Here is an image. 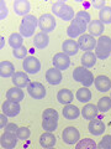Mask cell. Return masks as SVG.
Wrapping results in <instances>:
<instances>
[{
	"label": "cell",
	"mask_w": 111,
	"mask_h": 149,
	"mask_svg": "<svg viewBox=\"0 0 111 149\" xmlns=\"http://www.w3.org/2000/svg\"><path fill=\"white\" fill-rule=\"evenodd\" d=\"M38 26V19H37L35 15H26L24 16V19L21 20L20 27H18V31L22 35V37H32V35H35L36 27Z\"/></svg>",
	"instance_id": "cell-1"
},
{
	"label": "cell",
	"mask_w": 111,
	"mask_h": 149,
	"mask_svg": "<svg viewBox=\"0 0 111 149\" xmlns=\"http://www.w3.org/2000/svg\"><path fill=\"white\" fill-rule=\"evenodd\" d=\"M58 112L53 108H47L42 113V128L46 132L53 133L58 127Z\"/></svg>",
	"instance_id": "cell-2"
},
{
	"label": "cell",
	"mask_w": 111,
	"mask_h": 149,
	"mask_svg": "<svg viewBox=\"0 0 111 149\" xmlns=\"http://www.w3.org/2000/svg\"><path fill=\"white\" fill-rule=\"evenodd\" d=\"M52 13L56 16L61 17L63 21H72L75 17V13L72 6H69L68 4L64 1H57L52 5Z\"/></svg>",
	"instance_id": "cell-3"
},
{
	"label": "cell",
	"mask_w": 111,
	"mask_h": 149,
	"mask_svg": "<svg viewBox=\"0 0 111 149\" xmlns=\"http://www.w3.org/2000/svg\"><path fill=\"white\" fill-rule=\"evenodd\" d=\"M73 80L75 82L82 83L84 87H90L94 83V74L91 73L90 70H88L83 66H78L73 71Z\"/></svg>",
	"instance_id": "cell-4"
},
{
	"label": "cell",
	"mask_w": 111,
	"mask_h": 149,
	"mask_svg": "<svg viewBox=\"0 0 111 149\" xmlns=\"http://www.w3.org/2000/svg\"><path fill=\"white\" fill-rule=\"evenodd\" d=\"M95 55L100 60H106L111 56V37L109 36H100L96 40L95 46Z\"/></svg>",
	"instance_id": "cell-5"
},
{
	"label": "cell",
	"mask_w": 111,
	"mask_h": 149,
	"mask_svg": "<svg viewBox=\"0 0 111 149\" xmlns=\"http://www.w3.org/2000/svg\"><path fill=\"white\" fill-rule=\"evenodd\" d=\"M88 30V24L84 21L79 20V19L74 17L71 21V25L67 27V35L69 39H77L80 37L82 35H84V32Z\"/></svg>",
	"instance_id": "cell-6"
},
{
	"label": "cell",
	"mask_w": 111,
	"mask_h": 149,
	"mask_svg": "<svg viewBox=\"0 0 111 149\" xmlns=\"http://www.w3.org/2000/svg\"><path fill=\"white\" fill-rule=\"evenodd\" d=\"M38 27L41 32H45V34H48V32H52L56 29V19L52 14H43L41 15V17L38 19Z\"/></svg>",
	"instance_id": "cell-7"
},
{
	"label": "cell",
	"mask_w": 111,
	"mask_h": 149,
	"mask_svg": "<svg viewBox=\"0 0 111 149\" xmlns=\"http://www.w3.org/2000/svg\"><path fill=\"white\" fill-rule=\"evenodd\" d=\"M22 68H24V72L26 73L36 74L41 71V62L35 56H27L24 61H22Z\"/></svg>",
	"instance_id": "cell-8"
},
{
	"label": "cell",
	"mask_w": 111,
	"mask_h": 149,
	"mask_svg": "<svg viewBox=\"0 0 111 149\" xmlns=\"http://www.w3.org/2000/svg\"><path fill=\"white\" fill-rule=\"evenodd\" d=\"M27 92L34 100H42L46 97V87L40 82H31L27 87Z\"/></svg>",
	"instance_id": "cell-9"
},
{
	"label": "cell",
	"mask_w": 111,
	"mask_h": 149,
	"mask_svg": "<svg viewBox=\"0 0 111 149\" xmlns=\"http://www.w3.org/2000/svg\"><path fill=\"white\" fill-rule=\"evenodd\" d=\"M53 66L59 70V71H64V70H68L69 66H71V58L69 56H67L64 52H58L53 56L52 58Z\"/></svg>",
	"instance_id": "cell-10"
},
{
	"label": "cell",
	"mask_w": 111,
	"mask_h": 149,
	"mask_svg": "<svg viewBox=\"0 0 111 149\" xmlns=\"http://www.w3.org/2000/svg\"><path fill=\"white\" fill-rule=\"evenodd\" d=\"M78 45H79V47L83 51H85V52H91V50H95L96 40L94 39V36H91L90 34H84L78 39Z\"/></svg>",
	"instance_id": "cell-11"
},
{
	"label": "cell",
	"mask_w": 111,
	"mask_h": 149,
	"mask_svg": "<svg viewBox=\"0 0 111 149\" xmlns=\"http://www.w3.org/2000/svg\"><path fill=\"white\" fill-rule=\"evenodd\" d=\"M62 139L66 144H75L80 141V134L77 128L67 127L62 133Z\"/></svg>",
	"instance_id": "cell-12"
},
{
	"label": "cell",
	"mask_w": 111,
	"mask_h": 149,
	"mask_svg": "<svg viewBox=\"0 0 111 149\" xmlns=\"http://www.w3.org/2000/svg\"><path fill=\"white\" fill-rule=\"evenodd\" d=\"M1 111H3L1 113L8 116V117H16V116L20 113L21 107H20V104H18V103H16V102L6 100L3 103V106H1Z\"/></svg>",
	"instance_id": "cell-13"
},
{
	"label": "cell",
	"mask_w": 111,
	"mask_h": 149,
	"mask_svg": "<svg viewBox=\"0 0 111 149\" xmlns=\"http://www.w3.org/2000/svg\"><path fill=\"white\" fill-rule=\"evenodd\" d=\"M18 138L15 133L10 132H4L1 138H0V144L4 149H14L16 147Z\"/></svg>",
	"instance_id": "cell-14"
},
{
	"label": "cell",
	"mask_w": 111,
	"mask_h": 149,
	"mask_svg": "<svg viewBox=\"0 0 111 149\" xmlns=\"http://www.w3.org/2000/svg\"><path fill=\"white\" fill-rule=\"evenodd\" d=\"M46 80L49 85L52 86H57L59 83L62 82L63 80V74H62V71H59L56 67H52L47 70V72H46Z\"/></svg>",
	"instance_id": "cell-15"
},
{
	"label": "cell",
	"mask_w": 111,
	"mask_h": 149,
	"mask_svg": "<svg viewBox=\"0 0 111 149\" xmlns=\"http://www.w3.org/2000/svg\"><path fill=\"white\" fill-rule=\"evenodd\" d=\"M79 45H78V41L75 40H72V39H69V40H64V42L62 45V52H64L67 56H74V55H77L78 52H79Z\"/></svg>",
	"instance_id": "cell-16"
},
{
	"label": "cell",
	"mask_w": 111,
	"mask_h": 149,
	"mask_svg": "<svg viewBox=\"0 0 111 149\" xmlns=\"http://www.w3.org/2000/svg\"><path fill=\"white\" fill-rule=\"evenodd\" d=\"M31 10V4L27 0H16L14 3V11L18 16H26L29 15Z\"/></svg>",
	"instance_id": "cell-17"
},
{
	"label": "cell",
	"mask_w": 111,
	"mask_h": 149,
	"mask_svg": "<svg viewBox=\"0 0 111 149\" xmlns=\"http://www.w3.org/2000/svg\"><path fill=\"white\" fill-rule=\"evenodd\" d=\"M12 83L15 85V87H18L22 90V88H25V87H29L31 82H30V78L26 72H16L12 76Z\"/></svg>",
	"instance_id": "cell-18"
},
{
	"label": "cell",
	"mask_w": 111,
	"mask_h": 149,
	"mask_svg": "<svg viewBox=\"0 0 111 149\" xmlns=\"http://www.w3.org/2000/svg\"><path fill=\"white\" fill-rule=\"evenodd\" d=\"M94 85L96 90L100 92H108L109 90H111V80L108 76H103V74H100V76L95 78Z\"/></svg>",
	"instance_id": "cell-19"
},
{
	"label": "cell",
	"mask_w": 111,
	"mask_h": 149,
	"mask_svg": "<svg viewBox=\"0 0 111 149\" xmlns=\"http://www.w3.org/2000/svg\"><path fill=\"white\" fill-rule=\"evenodd\" d=\"M88 129H89V132L92 134V136H100V134H103L105 132V123L103 120L100 119H92L89 122V125H88Z\"/></svg>",
	"instance_id": "cell-20"
},
{
	"label": "cell",
	"mask_w": 111,
	"mask_h": 149,
	"mask_svg": "<svg viewBox=\"0 0 111 149\" xmlns=\"http://www.w3.org/2000/svg\"><path fill=\"white\" fill-rule=\"evenodd\" d=\"M99 113V109H98V106L92 104V103H88L84 106V108L82 109V116L83 118L86 119V120H92L96 118V116Z\"/></svg>",
	"instance_id": "cell-21"
},
{
	"label": "cell",
	"mask_w": 111,
	"mask_h": 149,
	"mask_svg": "<svg viewBox=\"0 0 111 149\" xmlns=\"http://www.w3.org/2000/svg\"><path fill=\"white\" fill-rule=\"evenodd\" d=\"M49 44V36L48 34H45V32H38L36 34L34 37V46L38 50H43L48 46Z\"/></svg>",
	"instance_id": "cell-22"
},
{
	"label": "cell",
	"mask_w": 111,
	"mask_h": 149,
	"mask_svg": "<svg viewBox=\"0 0 111 149\" xmlns=\"http://www.w3.org/2000/svg\"><path fill=\"white\" fill-rule=\"evenodd\" d=\"M24 98H25L24 91L18 87H11L10 90H8V92H6V100H9V101L20 103Z\"/></svg>",
	"instance_id": "cell-23"
},
{
	"label": "cell",
	"mask_w": 111,
	"mask_h": 149,
	"mask_svg": "<svg viewBox=\"0 0 111 149\" xmlns=\"http://www.w3.org/2000/svg\"><path fill=\"white\" fill-rule=\"evenodd\" d=\"M15 66L10 61H1L0 62V76L1 78H9L15 74Z\"/></svg>",
	"instance_id": "cell-24"
},
{
	"label": "cell",
	"mask_w": 111,
	"mask_h": 149,
	"mask_svg": "<svg viewBox=\"0 0 111 149\" xmlns=\"http://www.w3.org/2000/svg\"><path fill=\"white\" fill-rule=\"evenodd\" d=\"M74 98V95L72 93L71 90H68V88H63V90H59L58 93H57V100L61 104H71L72 101Z\"/></svg>",
	"instance_id": "cell-25"
},
{
	"label": "cell",
	"mask_w": 111,
	"mask_h": 149,
	"mask_svg": "<svg viewBox=\"0 0 111 149\" xmlns=\"http://www.w3.org/2000/svg\"><path fill=\"white\" fill-rule=\"evenodd\" d=\"M62 113L64 118H67L68 120H73V119H77L80 116V111L77 106L67 104V106H64Z\"/></svg>",
	"instance_id": "cell-26"
},
{
	"label": "cell",
	"mask_w": 111,
	"mask_h": 149,
	"mask_svg": "<svg viewBox=\"0 0 111 149\" xmlns=\"http://www.w3.org/2000/svg\"><path fill=\"white\" fill-rule=\"evenodd\" d=\"M104 30V24L100 20H91V22L88 25V31L91 36H103Z\"/></svg>",
	"instance_id": "cell-27"
},
{
	"label": "cell",
	"mask_w": 111,
	"mask_h": 149,
	"mask_svg": "<svg viewBox=\"0 0 111 149\" xmlns=\"http://www.w3.org/2000/svg\"><path fill=\"white\" fill-rule=\"evenodd\" d=\"M56 142H57V138H56L54 134L49 133V132H46V133H43L42 136L40 137V144L43 148H46V149L53 148Z\"/></svg>",
	"instance_id": "cell-28"
},
{
	"label": "cell",
	"mask_w": 111,
	"mask_h": 149,
	"mask_svg": "<svg viewBox=\"0 0 111 149\" xmlns=\"http://www.w3.org/2000/svg\"><path fill=\"white\" fill-rule=\"evenodd\" d=\"M96 55L94 52H85L84 55L82 56L80 61H82V66L85 68H90L92 66H95L96 63Z\"/></svg>",
	"instance_id": "cell-29"
},
{
	"label": "cell",
	"mask_w": 111,
	"mask_h": 149,
	"mask_svg": "<svg viewBox=\"0 0 111 149\" xmlns=\"http://www.w3.org/2000/svg\"><path fill=\"white\" fill-rule=\"evenodd\" d=\"M9 45L12 47V50L20 49L24 46V37H22L20 32H14L9 37Z\"/></svg>",
	"instance_id": "cell-30"
},
{
	"label": "cell",
	"mask_w": 111,
	"mask_h": 149,
	"mask_svg": "<svg viewBox=\"0 0 111 149\" xmlns=\"http://www.w3.org/2000/svg\"><path fill=\"white\" fill-rule=\"evenodd\" d=\"M75 96H77V100L79 101V102H82V103H88L89 101H91V97H92L91 91L88 87L79 88V90L77 91V95Z\"/></svg>",
	"instance_id": "cell-31"
},
{
	"label": "cell",
	"mask_w": 111,
	"mask_h": 149,
	"mask_svg": "<svg viewBox=\"0 0 111 149\" xmlns=\"http://www.w3.org/2000/svg\"><path fill=\"white\" fill-rule=\"evenodd\" d=\"M75 149H98V146H96V143L92 139L84 138V139H80L77 143Z\"/></svg>",
	"instance_id": "cell-32"
},
{
	"label": "cell",
	"mask_w": 111,
	"mask_h": 149,
	"mask_svg": "<svg viewBox=\"0 0 111 149\" xmlns=\"http://www.w3.org/2000/svg\"><path fill=\"white\" fill-rule=\"evenodd\" d=\"M99 20L103 24H111V6H105L99 11Z\"/></svg>",
	"instance_id": "cell-33"
},
{
	"label": "cell",
	"mask_w": 111,
	"mask_h": 149,
	"mask_svg": "<svg viewBox=\"0 0 111 149\" xmlns=\"http://www.w3.org/2000/svg\"><path fill=\"white\" fill-rule=\"evenodd\" d=\"M98 109L99 112H103V113H105V112H108L111 109V98L110 97H103V98H100L98 101Z\"/></svg>",
	"instance_id": "cell-34"
},
{
	"label": "cell",
	"mask_w": 111,
	"mask_h": 149,
	"mask_svg": "<svg viewBox=\"0 0 111 149\" xmlns=\"http://www.w3.org/2000/svg\"><path fill=\"white\" fill-rule=\"evenodd\" d=\"M98 149H111V134H106L98 144Z\"/></svg>",
	"instance_id": "cell-35"
},
{
	"label": "cell",
	"mask_w": 111,
	"mask_h": 149,
	"mask_svg": "<svg viewBox=\"0 0 111 149\" xmlns=\"http://www.w3.org/2000/svg\"><path fill=\"white\" fill-rule=\"evenodd\" d=\"M12 55H14V57H16L18 60H25L27 57V49L25 46H22L20 49L12 50Z\"/></svg>",
	"instance_id": "cell-36"
},
{
	"label": "cell",
	"mask_w": 111,
	"mask_h": 149,
	"mask_svg": "<svg viewBox=\"0 0 111 149\" xmlns=\"http://www.w3.org/2000/svg\"><path fill=\"white\" fill-rule=\"evenodd\" d=\"M16 136L18 139H22V141H25V139H29V137L31 136V130L27 128V127H20L16 133Z\"/></svg>",
	"instance_id": "cell-37"
},
{
	"label": "cell",
	"mask_w": 111,
	"mask_h": 149,
	"mask_svg": "<svg viewBox=\"0 0 111 149\" xmlns=\"http://www.w3.org/2000/svg\"><path fill=\"white\" fill-rule=\"evenodd\" d=\"M75 17H77V19H79V20H82V21L86 22L88 25H89L90 22H91V16H90V14L88 13V11H85V10L78 11V13L75 14Z\"/></svg>",
	"instance_id": "cell-38"
},
{
	"label": "cell",
	"mask_w": 111,
	"mask_h": 149,
	"mask_svg": "<svg viewBox=\"0 0 111 149\" xmlns=\"http://www.w3.org/2000/svg\"><path fill=\"white\" fill-rule=\"evenodd\" d=\"M8 16V8H6V3L4 1V0H1L0 1V19L1 20H4Z\"/></svg>",
	"instance_id": "cell-39"
},
{
	"label": "cell",
	"mask_w": 111,
	"mask_h": 149,
	"mask_svg": "<svg viewBox=\"0 0 111 149\" xmlns=\"http://www.w3.org/2000/svg\"><path fill=\"white\" fill-rule=\"evenodd\" d=\"M91 6L95 8V9H98V10L100 11L101 9L106 6V3H105V0H92V1H91Z\"/></svg>",
	"instance_id": "cell-40"
},
{
	"label": "cell",
	"mask_w": 111,
	"mask_h": 149,
	"mask_svg": "<svg viewBox=\"0 0 111 149\" xmlns=\"http://www.w3.org/2000/svg\"><path fill=\"white\" fill-rule=\"evenodd\" d=\"M18 128H20V127H17L15 123H9L4 129H5V132H10V133H15V134H16L17 130H18Z\"/></svg>",
	"instance_id": "cell-41"
},
{
	"label": "cell",
	"mask_w": 111,
	"mask_h": 149,
	"mask_svg": "<svg viewBox=\"0 0 111 149\" xmlns=\"http://www.w3.org/2000/svg\"><path fill=\"white\" fill-rule=\"evenodd\" d=\"M9 123H8V116H5L4 113H1L0 114V128H5L6 125H8Z\"/></svg>",
	"instance_id": "cell-42"
},
{
	"label": "cell",
	"mask_w": 111,
	"mask_h": 149,
	"mask_svg": "<svg viewBox=\"0 0 111 149\" xmlns=\"http://www.w3.org/2000/svg\"><path fill=\"white\" fill-rule=\"evenodd\" d=\"M4 45H5V37L1 36V37H0V47H1V50L4 47Z\"/></svg>",
	"instance_id": "cell-43"
},
{
	"label": "cell",
	"mask_w": 111,
	"mask_h": 149,
	"mask_svg": "<svg viewBox=\"0 0 111 149\" xmlns=\"http://www.w3.org/2000/svg\"><path fill=\"white\" fill-rule=\"evenodd\" d=\"M48 149H54V148H48Z\"/></svg>",
	"instance_id": "cell-44"
},
{
	"label": "cell",
	"mask_w": 111,
	"mask_h": 149,
	"mask_svg": "<svg viewBox=\"0 0 111 149\" xmlns=\"http://www.w3.org/2000/svg\"><path fill=\"white\" fill-rule=\"evenodd\" d=\"M110 98H111V96H110Z\"/></svg>",
	"instance_id": "cell-45"
}]
</instances>
